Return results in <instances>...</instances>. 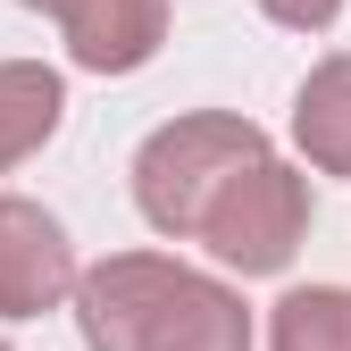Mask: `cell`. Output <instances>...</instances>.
Instances as JSON below:
<instances>
[{"label": "cell", "instance_id": "cell-1", "mask_svg": "<svg viewBox=\"0 0 351 351\" xmlns=\"http://www.w3.org/2000/svg\"><path fill=\"white\" fill-rule=\"evenodd\" d=\"M75 326L93 351H251L243 293L159 251H117L101 268H84Z\"/></svg>", "mask_w": 351, "mask_h": 351}, {"label": "cell", "instance_id": "cell-2", "mask_svg": "<svg viewBox=\"0 0 351 351\" xmlns=\"http://www.w3.org/2000/svg\"><path fill=\"white\" fill-rule=\"evenodd\" d=\"M259 159H276V151H268V134H259L251 117H234V109L167 117L159 134L134 151V209L151 217L159 234L201 243V226H209V209L226 201V184H234L243 167H259Z\"/></svg>", "mask_w": 351, "mask_h": 351}, {"label": "cell", "instance_id": "cell-3", "mask_svg": "<svg viewBox=\"0 0 351 351\" xmlns=\"http://www.w3.org/2000/svg\"><path fill=\"white\" fill-rule=\"evenodd\" d=\"M301 234H310V184H301V167H285V159L243 167L226 184V201L209 209V226H201V243L226 259V268H243V276L293 268Z\"/></svg>", "mask_w": 351, "mask_h": 351}, {"label": "cell", "instance_id": "cell-4", "mask_svg": "<svg viewBox=\"0 0 351 351\" xmlns=\"http://www.w3.org/2000/svg\"><path fill=\"white\" fill-rule=\"evenodd\" d=\"M75 285H84V268H75L67 226L42 201L0 193V318H42V310H59Z\"/></svg>", "mask_w": 351, "mask_h": 351}, {"label": "cell", "instance_id": "cell-5", "mask_svg": "<svg viewBox=\"0 0 351 351\" xmlns=\"http://www.w3.org/2000/svg\"><path fill=\"white\" fill-rule=\"evenodd\" d=\"M67 59L93 75H134L167 42V0H59Z\"/></svg>", "mask_w": 351, "mask_h": 351}, {"label": "cell", "instance_id": "cell-6", "mask_svg": "<svg viewBox=\"0 0 351 351\" xmlns=\"http://www.w3.org/2000/svg\"><path fill=\"white\" fill-rule=\"evenodd\" d=\"M293 143L318 176H351V51L318 59L293 101Z\"/></svg>", "mask_w": 351, "mask_h": 351}, {"label": "cell", "instance_id": "cell-7", "mask_svg": "<svg viewBox=\"0 0 351 351\" xmlns=\"http://www.w3.org/2000/svg\"><path fill=\"white\" fill-rule=\"evenodd\" d=\"M59 117H67V84L51 67L42 59H0V176L51 143Z\"/></svg>", "mask_w": 351, "mask_h": 351}, {"label": "cell", "instance_id": "cell-8", "mask_svg": "<svg viewBox=\"0 0 351 351\" xmlns=\"http://www.w3.org/2000/svg\"><path fill=\"white\" fill-rule=\"evenodd\" d=\"M268 351H351V285H301L276 301Z\"/></svg>", "mask_w": 351, "mask_h": 351}, {"label": "cell", "instance_id": "cell-9", "mask_svg": "<svg viewBox=\"0 0 351 351\" xmlns=\"http://www.w3.org/2000/svg\"><path fill=\"white\" fill-rule=\"evenodd\" d=\"M276 25H293V34H318V25H335L343 17V0H259Z\"/></svg>", "mask_w": 351, "mask_h": 351}, {"label": "cell", "instance_id": "cell-10", "mask_svg": "<svg viewBox=\"0 0 351 351\" xmlns=\"http://www.w3.org/2000/svg\"><path fill=\"white\" fill-rule=\"evenodd\" d=\"M17 9H51V17H59V0H17Z\"/></svg>", "mask_w": 351, "mask_h": 351}, {"label": "cell", "instance_id": "cell-11", "mask_svg": "<svg viewBox=\"0 0 351 351\" xmlns=\"http://www.w3.org/2000/svg\"><path fill=\"white\" fill-rule=\"evenodd\" d=\"M0 351H9V343H0Z\"/></svg>", "mask_w": 351, "mask_h": 351}]
</instances>
